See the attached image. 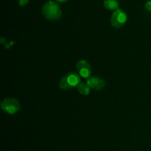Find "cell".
Masks as SVG:
<instances>
[{
  "mask_svg": "<svg viewBox=\"0 0 151 151\" xmlns=\"http://www.w3.org/2000/svg\"><path fill=\"white\" fill-rule=\"evenodd\" d=\"M42 13L46 19L56 21L58 20L61 16V10L57 2L54 1H48L43 5Z\"/></svg>",
  "mask_w": 151,
  "mask_h": 151,
  "instance_id": "obj_1",
  "label": "cell"
},
{
  "mask_svg": "<svg viewBox=\"0 0 151 151\" xmlns=\"http://www.w3.org/2000/svg\"><path fill=\"white\" fill-rule=\"evenodd\" d=\"M81 78L78 74L71 72L64 75L60 79L59 87L63 90L72 89L75 87H78V86L81 83Z\"/></svg>",
  "mask_w": 151,
  "mask_h": 151,
  "instance_id": "obj_2",
  "label": "cell"
},
{
  "mask_svg": "<svg viewBox=\"0 0 151 151\" xmlns=\"http://www.w3.org/2000/svg\"><path fill=\"white\" fill-rule=\"evenodd\" d=\"M1 108L9 114H14L20 110V103L16 99L6 98L1 102Z\"/></svg>",
  "mask_w": 151,
  "mask_h": 151,
  "instance_id": "obj_3",
  "label": "cell"
},
{
  "mask_svg": "<svg viewBox=\"0 0 151 151\" xmlns=\"http://www.w3.org/2000/svg\"><path fill=\"white\" fill-rule=\"evenodd\" d=\"M127 21V15L121 9L115 10L111 17V24L115 28H119L123 26Z\"/></svg>",
  "mask_w": 151,
  "mask_h": 151,
  "instance_id": "obj_4",
  "label": "cell"
},
{
  "mask_svg": "<svg viewBox=\"0 0 151 151\" xmlns=\"http://www.w3.org/2000/svg\"><path fill=\"white\" fill-rule=\"evenodd\" d=\"M77 70L81 77L84 78H89L91 74V68L86 60H81L77 63Z\"/></svg>",
  "mask_w": 151,
  "mask_h": 151,
  "instance_id": "obj_5",
  "label": "cell"
},
{
  "mask_svg": "<svg viewBox=\"0 0 151 151\" xmlns=\"http://www.w3.org/2000/svg\"><path fill=\"white\" fill-rule=\"evenodd\" d=\"M87 84L91 88L95 90H101L106 86V81L98 77H91L87 80Z\"/></svg>",
  "mask_w": 151,
  "mask_h": 151,
  "instance_id": "obj_6",
  "label": "cell"
},
{
  "mask_svg": "<svg viewBox=\"0 0 151 151\" xmlns=\"http://www.w3.org/2000/svg\"><path fill=\"white\" fill-rule=\"evenodd\" d=\"M104 6L109 10H116L119 9V2L117 0H104Z\"/></svg>",
  "mask_w": 151,
  "mask_h": 151,
  "instance_id": "obj_7",
  "label": "cell"
},
{
  "mask_svg": "<svg viewBox=\"0 0 151 151\" xmlns=\"http://www.w3.org/2000/svg\"><path fill=\"white\" fill-rule=\"evenodd\" d=\"M78 91L80 94H83V95H88L90 92V87L87 83H81L77 87Z\"/></svg>",
  "mask_w": 151,
  "mask_h": 151,
  "instance_id": "obj_8",
  "label": "cell"
},
{
  "mask_svg": "<svg viewBox=\"0 0 151 151\" xmlns=\"http://www.w3.org/2000/svg\"><path fill=\"white\" fill-rule=\"evenodd\" d=\"M145 7L147 8V10H151V0H148L147 1H146L145 3Z\"/></svg>",
  "mask_w": 151,
  "mask_h": 151,
  "instance_id": "obj_9",
  "label": "cell"
},
{
  "mask_svg": "<svg viewBox=\"0 0 151 151\" xmlns=\"http://www.w3.org/2000/svg\"><path fill=\"white\" fill-rule=\"evenodd\" d=\"M29 0H19V4L20 6H24L28 3Z\"/></svg>",
  "mask_w": 151,
  "mask_h": 151,
  "instance_id": "obj_10",
  "label": "cell"
},
{
  "mask_svg": "<svg viewBox=\"0 0 151 151\" xmlns=\"http://www.w3.org/2000/svg\"><path fill=\"white\" fill-rule=\"evenodd\" d=\"M57 1H58V2H65V1H66L67 0H56Z\"/></svg>",
  "mask_w": 151,
  "mask_h": 151,
  "instance_id": "obj_11",
  "label": "cell"
}]
</instances>
